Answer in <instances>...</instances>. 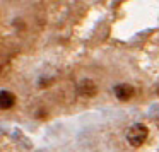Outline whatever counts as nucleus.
Segmentation results:
<instances>
[{
	"instance_id": "nucleus-1",
	"label": "nucleus",
	"mask_w": 159,
	"mask_h": 152,
	"mask_svg": "<svg viewBox=\"0 0 159 152\" xmlns=\"http://www.w3.org/2000/svg\"><path fill=\"white\" fill-rule=\"evenodd\" d=\"M149 137V128L142 123H135L127 132V142L132 147H142Z\"/></svg>"
},
{
	"instance_id": "nucleus-2",
	"label": "nucleus",
	"mask_w": 159,
	"mask_h": 152,
	"mask_svg": "<svg viewBox=\"0 0 159 152\" xmlns=\"http://www.w3.org/2000/svg\"><path fill=\"white\" fill-rule=\"evenodd\" d=\"M77 91H79V94H80V96H84V97H93V96H96V92H98V86L94 84V80L84 79V80H80V82H79Z\"/></svg>"
},
{
	"instance_id": "nucleus-3",
	"label": "nucleus",
	"mask_w": 159,
	"mask_h": 152,
	"mask_svg": "<svg viewBox=\"0 0 159 152\" xmlns=\"http://www.w3.org/2000/svg\"><path fill=\"white\" fill-rule=\"evenodd\" d=\"M113 92H115V96H116V99L130 101L132 97H134L135 91H134V87H132L130 84H118V86H115Z\"/></svg>"
},
{
	"instance_id": "nucleus-4",
	"label": "nucleus",
	"mask_w": 159,
	"mask_h": 152,
	"mask_svg": "<svg viewBox=\"0 0 159 152\" xmlns=\"http://www.w3.org/2000/svg\"><path fill=\"white\" fill-rule=\"evenodd\" d=\"M16 104V96L11 91H0V110H11Z\"/></svg>"
}]
</instances>
